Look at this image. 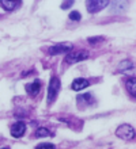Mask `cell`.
<instances>
[{
	"instance_id": "52a82bcc",
	"label": "cell",
	"mask_w": 136,
	"mask_h": 149,
	"mask_svg": "<svg viewBox=\"0 0 136 149\" xmlns=\"http://www.w3.org/2000/svg\"><path fill=\"white\" fill-rule=\"evenodd\" d=\"M25 88H26L27 94L30 95V96H35V95L39 92L41 83H39L38 80H35V81H33V83H29V84H26V86H25Z\"/></svg>"
},
{
	"instance_id": "ba28073f",
	"label": "cell",
	"mask_w": 136,
	"mask_h": 149,
	"mask_svg": "<svg viewBox=\"0 0 136 149\" xmlns=\"http://www.w3.org/2000/svg\"><path fill=\"white\" fill-rule=\"evenodd\" d=\"M89 84L90 83L86 79H75L74 81H72V84H71V88L74 91H82V90H85V88H87Z\"/></svg>"
},
{
	"instance_id": "e0dca14e",
	"label": "cell",
	"mask_w": 136,
	"mask_h": 149,
	"mask_svg": "<svg viewBox=\"0 0 136 149\" xmlns=\"http://www.w3.org/2000/svg\"><path fill=\"white\" fill-rule=\"evenodd\" d=\"M72 4H74V1H64V3L61 4V8L63 10H67V8H70Z\"/></svg>"
},
{
	"instance_id": "3957f363",
	"label": "cell",
	"mask_w": 136,
	"mask_h": 149,
	"mask_svg": "<svg viewBox=\"0 0 136 149\" xmlns=\"http://www.w3.org/2000/svg\"><path fill=\"white\" fill-rule=\"evenodd\" d=\"M86 58H89V53L86 50L70 52V53L66 56V63L75 64V63H79V61H83V60H86Z\"/></svg>"
},
{
	"instance_id": "5b68a950",
	"label": "cell",
	"mask_w": 136,
	"mask_h": 149,
	"mask_svg": "<svg viewBox=\"0 0 136 149\" xmlns=\"http://www.w3.org/2000/svg\"><path fill=\"white\" fill-rule=\"evenodd\" d=\"M67 52H72L71 43H58V45H53L49 47V54L52 56L61 54V53H67Z\"/></svg>"
},
{
	"instance_id": "ac0fdd59",
	"label": "cell",
	"mask_w": 136,
	"mask_h": 149,
	"mask_svg": "<svg viewBox=\"0 0 136 149\" xmlns=\"http://www.w3.org/2000/svg\"><path fill=\"white\" fill-rule=\"evenodd\" d=\"M1 149H10V148H1Z\"/></svg>"
},
{
	"instance_id": "277c9868",
	"label": "cell",
	"mask_w": 136,
	"mask_h": 149,
	"mask_svg": "<svg viewBox=\"0 0 136 149\" xmlns=\"http://www.w3.org/2000/svg\"><path fill=\"white\" fill-rule=\"evenodd\" d=\"M108 4L109 1H106V0H93V1H87L86 3V8H87V11L90 14H97L101 10H104Z\"/></svg>"
},
{
	"instance_id": "7c38bea8",
	"label": "cell",
	"mask_w": 136,
	"mask_h": 149,
	"mask_svg": "<svg viewBox=\"0 0 136 149\" xmlns=\"http://www.w3.org/2000/svg\"><path fill=\"white\" fill-rule=\"evenodd\" d=\"M132 68H133L132 61H129V60H124V61H121V63L118 64L117 69H118L120 72H124V71H129V69H132Z\"/></svg>"
},
{
	"instance_id": "8992f818",
	"label": "cell",
	"mask_w": 136,
	"mask_h": 149,
	"mask_svg": "<svg viewBox=\"0 0 136 149\" xmlns=\"http://www.w3.org/2000/svg\"><path fill=\"white\" fill-rule=\"evenodd\" d=\"M25 132H26V123L22 121L16 122V123H14V125L11 126V136L15 138H19L22 137L25 134Z\"/></svg>"
},
{
	"instance_id": "8fae6325",
	"label": "cell",
	"mask_w": 136,
	"mask_h": 149,
	"mask_svg": "<svg viewBox=\"0 0 136 149\" xmlns=\"http://www.w3.org/2000/svg\"><path fill=\"white\" fill-rule=\"evenodd\" d=\"M125 86H127V90L129 91V94L136 98V77H129L125 81Z\"/></svg>"
},
{
	"instance_id": "30bf717a",
	"label": "cell",
	"mask_w": 136,
	"mask_h": 149,
	"mask_svg": "<svg viewBox=\"0 0 136 149\" xmlns=\"http://www.w3.org/2000/svg\"><path fill=\"white\" fill-rule=\"evenodd\" d=\"M19 4H20V1H10V0H1V1H0V6H1L6 11H14Z\"/></svg>"
},
{
	"instance_id": "9a60e30c",
	"label": "cell",
	"mask_w": 136,
	"mask_h": 149,
	"mask_svg": "<svg viewBox=\"0 0 136 149\" xmlns=\"http://www.w3.org/2000/svg\"><path fill=\"white\" fill-rule=\"evenodd\" d=\"M104 41V37H93V38H89V43L90 45H98Z\"/></svg>"
},
{
	"instance_id": "4fadbf2b",
	"label": "cell",
	"mask_w": 136,
	"mask_h": 149,
	"mask_svg": "<svg viewBox=\"0 0 136 149\" xmlns=\"http://www.w3.org/2000/svg\"><path fill=\"white\" fill-rule=\"evenodd\" d=\"M49 130L47 129V127H38L37 129V132H35V136L37 137H48L49 136Z\"/></svg>"
},
{
	"instance_id": "7a4b0ae2",
	"label": "cell",
	"mask_w": 136,
	"mask_h": 149,
	"mask_svg": "<svg viewBox=\"0 0 136 149\" xmlns=\"http://www.w3.org/2000/svg\"><path fill=\"white\" fill-rule=\"evenodd\" d=\"M116 136L118 138H121V140H127V141H128V140H133V138H135L136 132L131 125L124 123V125H120L117 127Z\"/></svg>"
},
{
	"instance_id": "2e32d148",
	"label": "cell",
	"mask_w": 136,
	"mask_h": 149,
	"mask_svg": "<svg viewBox=\"0 0 136 149\" xmlns=\"http://www.w3.org/2000/svg\"><path fill=\"white\" fill-rule=\"evenodd\" d=\"M80 18H82V15L78 11H71L70 12V19L71 20H80Z\"/></svg>"
},
{
	"instance_id": "6da1fadb",
	"label": "cell",
	"mask_w": 136,
	"mask_h": 149,
	"mask_svg": "<svg viewBox=\"0 0 136 149\" xmlns=\"http://www.w3.org/2000/svg\"><path fill=\"white\" fill-rule=\"evenodd\" d=\"M60 88H61L60 79L53 76L49 81V86H48V103H53L56 100L58 92H60Z\"/></svg>"
},
{
	"instance_id": "5bb4252c",
	"label": "cell",
	"mask_w": 136,
	"mask_h": 149,
	"mask_svg": "<svg viewBox=\"0 0 136 149\" xmlns=\"http://www.w3.org/2000/svg\"><path fill=\"white\" fill-rule=\"evenodd\" d=\"M35 149H56V146L53 144H48V142H42V144H38L35 146Z\"/></svg>"
},
{
	"instance_id": "9c48e42d",
	"label": "cell",
	"mask_w": 136,
	"mask_h": 149,
	"mask_svg": "<svg viewBox=\"0 0 136 149\" xmlns=\"http://www.w3.org/2000/svg\"><path fill=\"white\" fill-rule=\"evenodd\" d=\"M76 100L79 102V104H86V106H90V104H93L94 99H93V95L91 94H82V95H78V98H76Z\"/></svg>"
}]
</instances>
